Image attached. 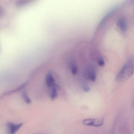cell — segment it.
Instances as JSON below:
<instances>
[{"label": "cell", "instance_id": "cell-1", "mask_svg": "<svg viewBox=\"0 0 134 134\" xmlns=\"http://www.w3.org/2000/svg\"><path fill=\"white\" fill-rule=\"evenodd\" d=\"M133 58H129L116 76L115 80L117 82H124L127 80L133 74Z\"/></svg>", "mask_w": 134, "mask_h": 134}, {"label": "cell", "instance_id": "cell-2", "mask_svg": "<svg viewBox=\"0 0 134 134\" xmlns=\"http://www.w3.org/2000/svg\"><path fill=\"white\" fill-rule=\"evenodd\" d=\"M83 76L86 80L94 82L96 81V74L95 69L92 65H89L86 67Z\"/></svg>", "mask_w": 134, "mask_h": 134}, {"label": "cell", "instance_id": "cell-3", "mask_svg": "<svg viewBox=\"0 0 134 134\" xmlns=\"http://www.w3.org/2000/svg\"><path fill=\"white\" fill-rule=\"evenodd\" d=\"M82 124L85 126L98 127L102 126L104 123L103 118H87L84 119Z\"/></svg>", "mask_w": 134, "mask_h": 134}, {"label": "cell", "instance_id": "cell-4", "mask_svg": "<svg viewBox=\"0 0 134 134\" xmlns=\"http://www.w3.org/2000/svg\"><path fill=\"white\" fill-rule=\"evenodd\" d=\"M118 28L121 32H125L127 30V23L125 17H120L117 20L116 23Z\"/></svg>", "mask_w": 134, "mask_h": 134}, {"label": "cell", "instance_id": "cell-5", "mask_svg": "<svg viewBox=\"0 0 134 134\" xmlns=\"http://www.w3.org/2000/svg\"><path fill=\"white\" fill-rule=\"evenodd\" d=\"M23 125V123L15 124L12 122H8L7 125L8 133V134H15L20 129Z\"/></svg>", "mask_w": 134, "mask_h": 134}, {"label": "cell", "instance_id": "cell-6", "mask_svg": "<svg viewBox=\"0 0 134 134\" xmlns=\"http://www.w3.org/2000/svg\"><path fill=\"white\" fill-rule=\"evenodd\" d=\"M46 83L47 87L49 88H51L56 85L54 77L51 72H48L46 76Z\"/></svg>", "mask_w": 134, "mask_h": 134}, {"label": "cell", "instance_id": "cell-7", "mask_svg": "<svg viewBox=\"0 0 134 134\" xmlns=\"http://www.w3.org/2000/svg\"><path fill=\"white\" fill-rule=\"evenodd\" d=\"M69 67L70 72L72 73V75L73 76L76 75L78 73V69L76 63L74 61H71L69 63Z\"/></svg>", "mask_w": 134, "mask_h": 134}, {"label": "cell", "instance_id": "cell-8", "mask_svg": "<svg viewBox=\"0 0 134 134\" xmlns=\"http://www.w3.org/2000/svg\"><path fill=\"white\" fill-rule=\"evenodd\" d=\"M58 86L56 85L51 88V98L52 100H54L57 98L58 96Z\"/></svg>", "mask_w": 134, "mask_h": 134}, {"label": "cell", "instance_id": "cell-9", "mask_svg": "<svg viewBox=\"0 0 134 134\" xmlns=\"http://www.w3.org/2000/svg\"><path fill=\"white\" fill-rule=\"evenodd\" d=\"M22 96L23 98V99H24V101L26 103L28 104H30L31 103L32 101H31L30 98L29 97V96L27 94L26 92H23L22 94Z\"/></svg>", "mask_w": 134, "mask_h": 134}, {"label": "cell", "instance_id": "cell-10", "mask_svg": "<svg viewBox=\"0 0 134 134\" xmlns=\"http://www.w3.org/2000/svg\"><path fill=\"white\" fill-rule=\"evenodd\" d=\"M82 88L83 91L85 92H88L90 91V88L88 84L85 83V82H83L82 83Z\"/></svg>", "mask_w": 134, "mask_h": 134}, {"label": "cell", "instance_id": "cell-11", "mask_svg": "<svg viewBox=\"0 0 134 134\" xmlns=\"http://www.w3.org/2000/svg\"><path fill=\"white\" fill-rule=\"evenodd\" d=\"M98 64L101 67H103L105 65V61L102 57H99L98 58Z\"/></svg>", "mask_w": 134, "mask_h": 134}, {"label": "cell", "instance_id": "cell-12", "mask_svg": "<svg viewBox=\"0 0 134 134\" xmlns=\"http://www.w3.org/2000/svg\"><path fill=\"white\" fill-rule=\"evenodd\" d=\"M3 9H2L1 7H0V16H1L3 15Z\"/></svg>", "mask_w": 134, "mask_h": 134}]
</instances>
